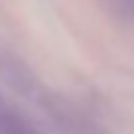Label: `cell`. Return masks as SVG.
Segmentation results:
<instances>
[{
  "label": "cell",
  "mask_w": 134,
  "mask_h": 134,
  "mask_svg": "<svg viewBox=\"0 0 134 134\" xmlns=\"http://www.w3.org/2000/svg\"><path fill=\"white\" fill-rule=\"evenodd\" d=\"M132 4H134V0H132Z\"/></svg>",
  "instance_id": "1"
}]
</instances>
